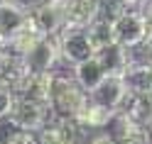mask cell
Here are the masks:
<instances>
[{
    "label": "cell",
    "instance_id": "5",
    "mask_svg": "<svg viewBox=\"0 0 152 144\" xmlns=\"http://www.w3.org/2000/svg\"><path fill=\"white\" fill-rule=\"evenodd\" d=\"M113 37H115V44L125 46V49L145 46L152 34L142 10H125L118 20H113Z\"/></svg>",
    "mask_w": 152,
    "mask_h": 144
},
{
    "label": "cell",
    "instance_id": "3",
    "mask_svg": "<svg viewBox=\"0 0 152 144\" xmlns=\"http://www.w3.org/2000/svg\"><path fill=\"white\" fill-rule=\"evenodd\" d=\"M30 25L44 37H59L66 30V0H39L30 5Z\"/></svg>",
    "mask_w": 152,
    "mask_h": 144
},
{
    "label": "cell",
    "instance_id": "11",
    "mask_svg": "<svg viewBox=\"0 0 152 144\" xmlns=\"http://www.w3.org/2000/svg\"><path fill=\"white\" fill-rule=\"evenodd\" d=\"M113 117H115L113 110H106V108H98V105H93V103H86L83 110L76 115V122H79L86 132L98 134V132H106L108 130V124H110Z\"/></svg>",
    "mask_w": 152,
    "mask_h": 144
},
{
    "label": "cell",
    "instance_id": "10",
    "mask_svg": "<svg viewBox=\"0 0 152 144\" xmlns=\"http://www.w3.org/2000/svg\"><path fill=\"white\" fill-rule=\"evenodd\" d=\"M101 17L98 0H66V27H88Z\"/></svg>",
    "mask_w": 152,
    "mask_h": 144
},
{
    "label": "cell",
    "instance_id": "1",
    "mask_svg": "<svg viewBox=\"0 0 152 144\" xmlns=\"http://www.w3.org/2000/svg\"><path fill=\"white\" fill-rule=\"evenodd\" d=\"M88 103V93L81 88V83L74 78V73H54L49 110L54 117H76L83 105Z\"/></svg>",
    "mask_w": 152,
    "mask_h": 144
},
{
    "label": "cell",
    "instance_id": "6",
    "mask_svg": "<svg viewBox=\"0 0 152 144\" xmlns=\"http://www.w3.org/2000/svg\"><path fill=\"white\" fill-rule=\"evenodd\" d=\"M61 61V51H59V42L56 37H42L30 51L22 56V64L30 76L37 73H54L56 64Z\"/></svg>",
    "mask_w": 152,
    "mask_h": 144
},
{
    "label": "cell",
    "instance_id": "4",
    "mask_svg": "<svg viewBox=\"0 0 152 144\" xmlns=\"http://www.w3.org/2000/svg\"><path fill=\"white\" fill-rule=\"evenodd\" d=\"M17 127L22 130H30V132H42L47 124L52 122V110L49 105L42 103V100H34L30 95H15V103H12V110L7 115Z\"/></svg>",
    "mask_w": 152,
    "mask_h": 144
},
{
    "label": "cell",
    "instance_id": "8",
    "mask_svg": "<svg viewBox=\"0 0 152 144\" xmlns=\"http://www.w3.org/2000/svg\"><path fill=\"white\" fill-rule=\"evenodd\" d=\"M30 25V5L22 0H0V44H7L12 37Z\"/></svg>",
    "mask_w": 152,
    "mask_h": 144
},
{
    "label": "cell",
    "instance_id": "19",
    "mask_svg": "<svg viewBox=\"0 0 152 144\" xmlns=\"http://www.w3.org/2000/svg\"><path fill=\"white\" fill-rule=\"evenodd\" d=\"M88 144H118V142H113L106 132H98V134H93V137L88 139Z\"/></svg>",
    "mask_w": 152,
    "mask_h": 144
},
{
    "label": "cell",
    "instance_id": "7",
    "mask_svg": "<svg viewBox=\"0 0 152 144\" xmlns=\"http://www.w3.org/2000/svg\"><path fill=\"white\" fill-rule=\"evenodd\" d=\"M128 95H130V90H128L125 81H123V76L108 73L93 90H88V103L98 105V108H106V110H113V112H120Z\"/></svg>",
    "mask_w": 152,
    "mask_h": 144
},
{
    "label": "cell",
    "instance_id": "17",
    "mask_svg": "<svg viewBox=\"0 0 152 144\" xmlns=\"http://www.w3.org/2000/svg\"><path fill=\"white\" fill-rule=\"evenodd\" d=\"M88 34H91L93 44H96V54L115 42V37H113V22L110 20H103V17H98V20L88 27Z\"/></svg>",
    "mask_w": 152,
    "mask_h": 144
},
{
    "label": "cell",
    "instance_id": "21",
    "mask_svg": "<svg viewBox=\"0 0 152 144\" xmlns=\"http://www.w3.org/2000/svg\"><path fill=\"white\" fill-rule=\"evenodd\" d=\"M147 49H150V59H152V37H150V42H147Z\"/></svg>",
    "mask_w": 152,
    "mask_h": 144
},
{
    "label": "cell",
    "instance_id": "16",
    "mask_svg": "<svg viewBox=\"0 0 152 144\" xmlns=\"http://www.w3.org/2000/svg\"><path fill=\"white\" fill-rule=\"evenodd\" d=\"M56 73V71H54ZM54 73H37V76H27V83L20 95H30L34 100H42L49 105V95H52V83H54Z\"/></svg>",
    "mask_w": 152,
    "mask_h": 144
},
{
    "label": "cell",
    "instance_id": "18",
    "mask_svg": "<svg viewBox=\"0 0 152 144\" xmlns=\"http://www.w3.org/2000/svg\"><path fill=\"white\" fill-rule=\"evenodd\" d=\"M12 103H15V93L0 85V120L10 115V110H12Z\"/></svg>",
    "mask_w": 152,
    "mask_h": 144
},
{
    "label": "cell",
    "instance_id": "22",
    "mask_svg": "<svg viewBox=\"0 0 152 144\" xmlns=\"http://www.w3.org/2000/svg\"><path fill=\"white\" fill-rule=\"evenodd\" d=\"M150 93H152V88H150Z\"/></svg>",
    "mask_w": 152,
    "mask_h": 144
},
{
    "label": "cell",
    "instance_id": "13",
    "mask_svg": "<svg viewBox=\"0 0 152 144\" xmlns=\"http://www.w3.org/2000/svg\"><path fill=\"white\" fill-rule=\"evenodd\" d=\"M123 112L145 127H152V93H130Z\"/></svg>",
    "mask_w": 152,
    "mask_h": 144
},
{
    "label": "cell",
    "instance_id": "15",
    "mask_svg": "<svg viewBox=\"0 0 152 144\" xmlns=\"http://www.w3.org/2000/svg\"><path fill=\"white\" fill-rule=\"evenodd\" d=\"M42 37H44V34H39V32H37L32 25H27L25 30H20V32H17V34L12 37V39H10V42H7V44L3 46V49H5L7 54L17 56V59H22V56H25L27 51H30L32 46H34L37 42L42 39Z\"/></svg>",
    "mask_w": 152,
    "mask_h": 144
},
{
    "label": "cell",
    "instance_id": "20",
    "mask_svg": "<svg viewBox=\"0 0 152 144\" xmlns=\"http://www.w3.org/2000/svg\"><path fill=\"white\" fill-rule=\"evenodd\" d=\"M142 15H145V20H147V27H150V34H152V0L142 7Z\"/></svg>",
    "mask_w": 152,
    "mask_h": 144
},
{
    "label": "cell",
    "instance_id": "2",
    "mask_svg": "<svg viewBox=\"0 0 152 144\" xmlns=\"http://www.w3.org/2000/svg\"><path fill=\"white\" fill-rule=\"evenodd\" d=\"M56 42H59L61 61L66 66H71V69L96 56V44H93L86 27H66V30L56 37Z\"/></svg>",
    "mask_w": 152,
    "mask_h": 144
},
{
    "label": "cell",
    "instance_id": "9",
    "mask_svg": "<svg viewBox=\"0 0 152 144\" xmlns=\"http://www.w3.org/2000/svg\"><path fill=\"white\" fill-rule=\"evenodd\" d=\"M123 81H125L130 93H150V88H152V59L150 56H137L135 49H130V64L123 71Z\"/></svg>",
    "mask_w": 152,
    "mask_h": 144
},
{
    "label": "cell",
    "instance_id": "12",
    "mask_svg": "<svg viewBox=\"0 0 152 144\" xmlns=\"http://www.w3.org/2000/svg\"><path fill=\"white\" fill-rule=\"evenodd\" d=\"M71 73H74V78L81 83V88L83 90H93L96 85L108 76V71H106V66L101 64V59L98 56H93V59H88V61H83V64H79V66H74L71 69Z\"/></svg>",
    "mask_w": 152,
    "mask_h": 144
},
{
    "label": "cell",
    "instance_id": "14",
    "mask_svg": "<svg viewBox=\"0 0 152 144\" xmlns=\"http://www.w3.org/2000/svg\"><path fill=\"white\" fill-rule=\"evenodd\" d=\"M96 56L101 59V64L106 66L108 73H118V76H123V71H125L128 64H130V49H125V46H120L115 42L110 46H106V49H101Z\"/></svg>",
    "mask_w": 152,
    "mask_h": 144
}]
</instances>
